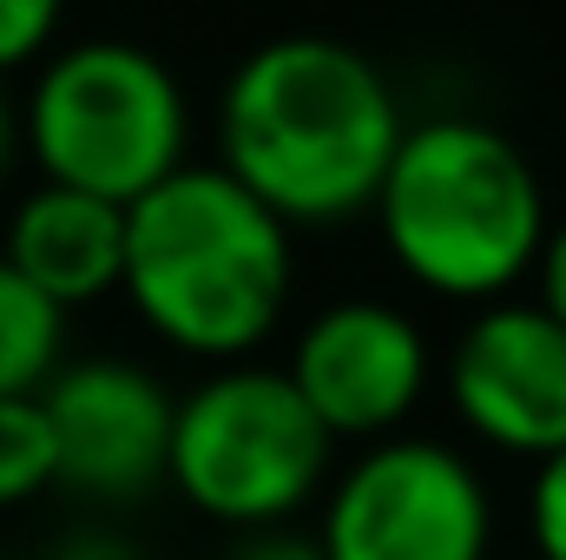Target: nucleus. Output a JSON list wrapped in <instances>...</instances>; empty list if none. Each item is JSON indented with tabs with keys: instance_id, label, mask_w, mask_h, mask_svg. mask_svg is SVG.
<instances>
[{
	"instance_id": "f257e3e1",
	"label": "nucleus",
	"mask_w": 566,
	"mask_h": 560,
	"mask_svg": "<svg viewBox=\"0 0 566 560\" xmlns=\"http://www.w3.org/2000/svg\"><path fill=\"white\" fill-rule=\"evenodd\" d=\"M402 133L409 113L376 53L336 33H277L224 73L211 165L290 238L336 231L369 218Z\"/></svg>"
},
{
	"instance_id": "f03ea898",
	"label": "nucleus",
	"mask_w": 566,
	"mask_h": 560,
	"mask_svg": "<svg viewBox=\"0 0 566 560\" xmlns=\"http://www.w3.org/2000/svg\"><path fill=\"white\" fill-rule=\"evenodd\" d=\"M290 290L296 238L211 158L178 165L139 205H126L119 297L165 350L205 370L258 363V350L283 330Z\"/></svg>"
},
{
	"instance_id": "7ed1b4c3",
	"label": "nucleus",
	"mask_w": 566,
	"mask_h": 560,
	"mask_svg": "<svg viewBox=\"0 0 566 560\" xmlns=\"http://www.w3.org/2000/svg\"><path fill=\"white\" fill-rule=\"evenodd\" d=\"M369 218L389 265L416 290L488 310L534 278L554 205L541 165L494 120L428 113L409 120Z\"/></svg>"
},
{
	"instance_id": "20e7f679",
	"label": "nucleus",
	"mask_w": 566,
	"mask_h": 560,
	"mask_svg": "<svg viewBox=\"0 0 566 560\" xmlns=\"http://www.w3.org/2000/svg\"><path fill=\"white\" fill-rule=\"evenodd\" d=\"M20 152L40 185H66L106 205H139L178 165H191V93L165 53L119 33L66 40L33 66Z\"/></svg>"
},
{
	"instance_id": "39448f33",
	"label": "nucleus",
	"mask_w": 566,
	"mask_h": 560,
	"mask_svg": "<svg viewBox=\"0 0 566 560\" xmlns=\"http://www.w3.org/2000/svg\"><path fill=\"white\" fill-rule=\"evenodd\" d=\"M336 475V442L296 403L277 363L205 370L171 409L165 488L231 535L290 528L323 501Z\"/></svg>"
},
{
	"instance_id": "423d86ee",
	"label": "nucleus",
	"mask_w": 566,
	"mask_h": 560,
	"mask_svg": "<svg viewBox=\"0 0 566 560\" xmlns=\"http://www.w3.org/2000/svg\"><path fill=\"white\" fill-rule=\"evenodd\" d=\"M494 488L441 435H389L356 448L316 508L323 560H494Z\"/></svg>"
},
{
	"instance_id": "0eeeda50",
	"label": "nucleus",
	"mask_w": 566,
	"mask_h": 560,
	"mask_svg": "<svg viewBox=\"0 0 566 560\" xmlns=\"http://www.w3.org/2000/svg\"><path fill=\"white\" fill-rule=\"evenodd\" d=\"M277 370L336 448H369L409 435V416L434 390V343L389 297H336L296 323Z\"/></svg>"
},
{
	"instance_id": "6e6552de",
	"label": "nucleus",
	"mask_w": 566,
	"mask_h": 560,
	"mask_svg": "<svg viewBox=\"0 0 566 560\" xmlns=\"http://www.w3.org/2000/svg\"><path fill=\"white\" fill-rule=\"evenodd\" d=\"M171 383L139 356H66L40 390L60 488L93 508H139L165 488L171 455Z\"/></svg>"
},
{
	"instance_id": "1a4fd4ad",
	"label": "nucleus",
	"mask_w": 566,
	"mask_h": 560,
	"mask_svg": "<svg viewBox=\"0 0 566 560\" xmlns=\"http://www.w3.org/2000/svg\"><path fill=\"white\" fill-rule=\"evenodd\" d=\"M434 376L481 448L534 468L566 448V330L534 297L468 310Z\"/></svg>"
},
{
	"instance_id": "9d476101",
	"label": "nucleus",
	"mask_w": 566,
	"mask_h": 560,
	"mask_svg": "<svg viewBox=\"0 0 566 560\" xmlns=\"http://www.w3.org/2000/svg\"><path fill=\"white\" fill-rule=\"evenodd\" d=\"M0 258L20 283H33L53 310H86L99 297H119L126 265V211L66 185H40L13 198Z\"/></svg>"
},
{
	"instance_id": "9b49d317",
	"label": "nucleus",
	"mask_w": 566,
	"mask_h": 560,
	"mask_svg": "<svg viewBox=\"0 0 566 560\" xmlns=\"http://www.w3.org/2000/svg\"><path fill=\"white\" fill-rule=\"evenodd\" d=\"M66 336H73V317L53 310L33 283H20L0 258V403L40 396L66 363Z\"/></svg>"
},
{
	"instance_id": "f8f14e48",
	"label": "nucleus",
	"mask_w": 566,
	"mask_h": 560,
	"mask_svg": "<svg viewBox=\"0 0 566 560\" xmlns=\"http://www.w3.org/2000/svg\"><path fill=\"white\" fill-rule=\"evenodd\" d=\"M53 488H60V468H53V435L40 416V396L0 403V515H20Z\"/></svg>"
},
{
	"instance_id": "ddd939ff",
	"label": "nucleus",
	"mask_w": 566,
	"mask_h": 560,
	"mask_svg": "<svg viewBox=\"0 0 566 560\" xmlns=\"http://www.w3.org/2000/svg\"><path fill=\"white\" fill-rule=\"evenodd\" d=\"M60 46V7L53 0H0V86L13 73H33Z\"/></svg>"
},
{
	"instance_id": "4468645a",
	"label": "nucleus",
	"mask_w": 566,
	"mask_h": 560,
	"mask_svg": "<svg viewBox=\"0 0 566 560\" xmlns=\"http://www.w3.org/2000/svg\"><path fill=\"white\" fill-rule=\"evenodd\" d=\"M527 541L541 560H566V448L547 455L527 481Z\"/></svg>"
},
{
	"instance_id": "2eb2a0df",
	"label": "nucleus",
	"mask_w": 566,
	"mask_h": 560,
	"mask_svg": "<svg viewBox=\"0 0 566 560\" xmlns=\"http://www.w3.org/2000/svg\"><path fill=\"white\" fill-rule=\"evenodd\" d=\"M527 283H534V303H541V310L566 330V211L547 225L541 258H534V278H527Z\"/></svg>"
},
{
	"instance_id": "dca6fc26",
	"label": "nucleus",
	"mask_w": 566,
	"mask_h": 560,
	"mask_svg": "<svg viewBox=\"0 0 566 560\" xmlns=\"http://www.w3.org/2000/svg\"><path fill=\"white\" fill-rule=\"evenodd\" d=\"M224 560H323L303 528H264V535H238Z\"/></svg>"
},
{
	"instance_id": "f3484780",
	"label": "nucleus",
	"mask_w": 566,
	"mask_h": 560,
	"mask_svg": "<svg viewBox=\"0 0 566 560\" xmlns=\"http://www.w3.org/2000/svg\"><path fill=\"white\" fill-rule=\"evenodd\" d=\"M46 560H139V548H133L119 528H73V535L53 541Z\"/></svg>"
},
{
	"instance_id": "a211bd4d",
	"label": "nucleus",
	"mask_w": 566,
	"mask_h": 560,
	"mask_svg": "<svg viewBox=\"0 0 566 560\" xmlns=\"http://www.w3.org/2000/svg\"><path fill=\"white\" fill-rule=\"evenodd\" d=\"M13 158H20V113H13V100H7V86H0V185H7Z\"/></svg>"
},
{
	"instance_id": "6ab92c4d",
	"label": "nucleus",
	"mask_w": 566,
	"mask_h": 560,
	"mask_svg": "<svg viewBox=\"0 0 566 560\" xmlns=\"http://www.w3.org/2000/svg\"><path fill=\"white\" fill-rule=\"evenodd\" d=\"M0 560H13V554H7V548H0Z\"/></svg>"
}]
</instances>
